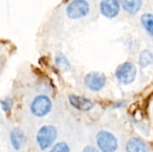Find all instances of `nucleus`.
<instances>
[{"label": "nucleus", "instance_id": "obj_1", "mask_svg": "<svg viewBox=\"0 0 153 152\" xmlns=\"http://www.w3.org/2000/svg\"><path fill=\"white\" fill-rule=\"evenodd\" d=\"M57 132L54 126L46 125L39 129L37 134V142L41 150L50 147L56 139Z\"/></svg>", "mask_w": 153, "mask_h": 152}, {"label": "nucleus", "instance_id": "obj_2", "mask_svg": "<svg viewBox=\"0 0 153 152\" xmlns=\"http://www.w3.org/2000/svg\"><path fill=\"white\" fill-rule=\"evenodd\" d=\"M90 5L85 0H74L66 7V14L70 19H80L88 14Z\"/></svg>", "mask_w": 153, "mask_h": 152}, {"label": "nucleus", "instance_id": "obj_3", "mask_svg": "<svg viewBox=\"0 0 153 152\" xmlns=\"http://www.w3.org/2000/svg\"><path fill=\"white\" fill-rule=\"evenodd\" d=\"M136 67L132 63H124L119 65L116 72L117 80L123 84H129L133 82L136 76Z\"/></svg>", "mask_w": 153, "mask_h": 152}, {"label": "nucleus", "instance_id": "obj_4", "mask_svg": "<svg viewBox=\"0 0 153 152\" xmlns=\"http://www.w3.org/2000/svg\"><path fill=\"white\" fill-rule=\"evenodd\" d=\"M97 143L102 152H115L117 149L116 137L107 131H101L98 133Z\"/></svg>", "mask_w": 153, "mask_h": 152}, {"label": "nucleus", "instance_id": "obj_5", "mask_svg": "<svg viewBox=\"0 0 153 152\" xmlns=\"http://www.w3.org/2000/svg\"><path fill=\"white\" fill-rule=\"evenodd\" d=\"M51 100L47 96L40 95L36 97L32 101L30 110L34 116L41 117L49 113V111L51 110Z\"/></svg>", "mask_w": 153, "mask_h": 152}, {"label": "nucleus", "instance_id": "obj_6", "mask_svg": "<svg viewBox=\"0 0 153 152\" xmlns=\"http://www.w3.org/2000/svg\"><path fill=\"white\" fill-rule=\"evenodd\" d=\"M106 83V77L103 73L98 72H92L88 73L84 78V84L85 86L92 90V91H99L100 90Z\"/></svg>", "mask_w": 153, "mask_h": 152}, {"label": "nucleus", "instance_id": "obj_7", "mask_svg": "<svg viewBox=\"0 0 153 152\" xmlns=\"http://www.w3.org/2000/svg\"><path fill=\"white\" fill-rule=\"evenodd\" d=\"M119 4L117 0H101L100 12L107 18H114L119 13Z\"/></svg>", "mask_w": 153, "mask_h": 152}, {"label": "nucleus", "instance_id": "obj_8", "mask_svg": "<svg viewBox=\"0 0 153 152\" xmlns=\"http://www.w3.org/2000/svg\"><path fill=\"white\" fill-rule=\"evenodd\" d=\"M70 104L76 109L82 110V111H88L91 110L93 108V103L83 97L76 96V95H71L69 97Z\"/></svg>", "mask_w": 153, "mask_h": 152}, {"label": "nucleus", "instance_id": "obj_9", "mask_svg": "<svg viewBox=\"0 0 153 152\" xmlns=\"http://www.w3.org/2000/svg\"><path fill=\"white\" fill-rule=\"evenodd\" d=\"M10 139H11V142L13 145V148L16 151L21 150L24 144H25V136L23 132L19 129V128H14L12 132H11V135H10Z\"/></svg>", "mask_w": 153, "mask_h": 152}, {"label": "nucleus", "instance_id": "obj_10", "mask_svg": "<svg viewBox=\"0 0 153 152\" xmlns=\"http://www.w3.org/2000/svg\"><path fill=\"white\" fill-rule=\"evenodd\" d=\"M127 152H148L145 142L140 138H132L126 144Z\"/></svg>", "mask_w": 153, "mask_h": 152}, {"label": "nucleus", "instance_id": "obj_11", "mask_svg": "<svg viewBox=\"0 0 153 152\" xmlns=\"http://www.w3.org/2000/svg\"><path fill=\"white\" fill-rule=\"evenodd\" d=\"M123 8L131 14L137 13L142 7V0H120Z\"/></svg>", "mask_w": 153, "mask_h": 152}, {"label": "nucleus", "instance_id": "obj_12", "mask_svg": "<svg viewBox=\"0 0 153 152\" xmlns=\"http://www.w3.org/2000/svg\"><path fill=\"white\" fill-rule=\"evenodd\" d=\"M142 23L148 33L153 37V14L152 13H144L141 17Z\"/></svg>", "mask_w": 153, "mask_h": 152}, {"label": "nucleus", "instance_id": "obj_13", "mask_svg": "<svg viewBox=\"0 0 153 152\" xmlns=\"http://www.w3.org/2000/svg\"><path fill=\"white\" fill-rule=\"evenodd\" d=\"M153 64V54L149 50H144L140 55V65L143 67Z\"/></svg>", "mask_w": 153, "mask_h": 152}, {"label": "nucleus", "instance_id": "obj_14", "mask_svg": "<svg viewBox=\"0 0 153 152\" xmlns=\"http://www.w3.org/2000/svg\"><path fill=\"white\" fill-rule=\"evenodd\" d=\"M56 64L64 70H68L70 68V64L65 57L63 56H57L56 58Z\"/></svg>", "mask_w": 153, "mask_h": 152}, {"label": "nucleus", "instance_id": "obj_15", "mask_svg": "<svg viewBox=\"0 0 153 152\" xmlns=\"http://www.w3.org/2000/svg\"><path fill=\"white\" fill-rule=\"evenodd\" d=\"M49 152H70V149L66 143L58 142L53 147V149Z\"/></svg>", "mask_w": 153, "mask_h": 152}, {"label": "nucleus", "instance_id": "obj_16", "mask_svg": "<svg viewBox=\"0 0 153 152\" xmlns=\"http://www.w3.org/2000/svg\"><path fill=\"white\" fill-rule=\"evenodd\" d=\"M1 106H2V108L4 111H8L12 108V100L10 99H6L2 101Z\"/></svg>", "mask_w": 153, "mask_h": 152}, {"label": "nucleus", "instance_id": "obj_17", "mask_svg": "<svg viewBox=\"0 0 153 152\" xmlns=\"http://www.w3.org/2000/svg\"><path fill=\"white\" fill-rule=\"evenodd\" d=\"M82 152H99L96 148H94L93 146H87L86 148H84Z\"/></svg>", "mask_w": 153, "mask_h": 152}]
</instances>
